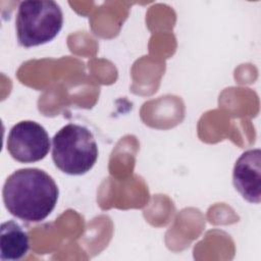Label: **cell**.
<instances>
[{
	"instance_id": "1",
	"label": "cell",
	"mask_w": 261,
	"mask_h": 261,
	"mask_svg": "<svg viewBox=\"0 0 261 261\" xmlns=\"http://www.w3.org/2000/svg\"><path fill=\"white\" fill-rule=\"evenodd\" d=\"M3 202L8 212L27 222H40L54 210L58 187L51 175L39 168H20L5 180Z\"/></svg>"
},
{
	"instance_id": "2",
	"label": "cell",
	"mask_w": 261,
	"mask_h": 261,
	"mask_svg": "<svg viewBox=\"0 0 261 261\" xmlns=\"http://www.w3.org/2000/svg\"><path fill=\"white\" fill-rule=\"evenodd\" d=\"M98 145L93 133L84 125L68 123L52 139V159L55 166L69 175L90 171L98 159Z\"/></svg>"
},
{
	"instance_id": "3",
	"label": "cell",
	"mask_w": 261,
	"mask_h": 261,
	"mask_svg": "<svg viewBox=\"0 0 261 261\" xmlns=\"http://www.w3.org/2000/svg\"><path fill=\"white\" fill-rule=\"evenodd\" d=\"M63 13L54 1L34 0L19 3L15 28L20 46L31 48L52 41L61 31Z\"/></svg>"
},
{
	"instance_id": "4",
	"label": "cell",
	"mask_w": 261,
	"mask_h": 261,
	"mask_svg": "<svg viewBox=\"0 0 261 261\" xmlns=\"http://www.w3.org/2000/svg\"><path fill=\"white\" fill-rule=\"evenodd\" d=\"M6 145L10 156L21 163L44 159L51 147L46 129L33 120H22L14 124L9 130Z\"/></svg>"
},
{
	"instance_id": "5",
	"label": "cell",
	"mask_w": 261,
	"mask_h": 261,
	"mask_svg": "<svg viewBox=\"0 0 261 261\" xmlns=\"http://www.w3.org/2000/svg\"><path fill=\"white\" fill-rule=\"evenodd\" d=\"M232 182L242 197L254 204L261 200V151L252 149L244 152L236 161Z\"/></svg>"
},
{
	"instance_id": "6",
	"label": "cell",
	"mask_w": 261,
	"mask_h": 261,
	"mask_svg": "<svg viewBox=\"0 0 261 261\" xmlns=\"http://www.w3.org/2000/svg\"><path fill=\"white\" fill-rule=\"evenodd\" d=\"M30 249V239L22 226L14 220H8L0 227L1 260H19Z\"/></svg>"
}]
</instances>
